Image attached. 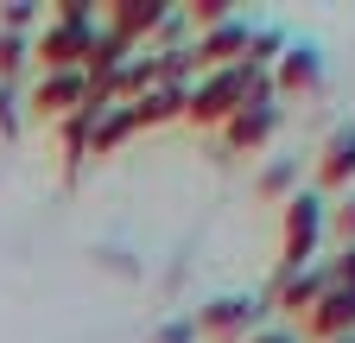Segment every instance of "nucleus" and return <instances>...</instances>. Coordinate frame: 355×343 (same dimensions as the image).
I'll return each instance as SVG.
<instances>
[{"instance_id": "nucleus-2", "label": "nucleus", "mask_w": 355, "mask_h": 343, "mask_svg": "<svg viewBox=\"0 0 355 343\" xmlns=\"http://www.w3.org/2000/svg\"><path fill=\"white\" fill-rule=\"evenodd\" d=\"M96 26H102V13L89 7V0H64L58 13H44L38 32H32L38 70H83L89 64V45H96Z\"/></svg>"}, {"instance_id": "nucleus-13", "label": "nucleus", "mask_w": 355, "mask_h": 343, "mask_svg": "<svg viewBox=\"0 0 355 343\" xmlns=\"http://www.w3.org/2000/svg\"><path fill=\"white\" fill-rule=\"evenodd\" d=\"M127 108H133L140 127H159V121H178V115H184V90H171V83H146L140 96H127Z\"/></svg>"}, {"instance_id": "nucleus-6", "label": "nucleus", "mask_w": 355, "mask_h": 343, "mask_svg": "<svg viewBox=\"0 0 355 343\" xmlns=\"http://www.w3.org/2000/svg\"><path fill=\"white\" fill-rule=\"evenodd\" d=\"M89 96V70H38V83H32V115H51V121H64V115H76Z\"/></svg>"}, {"instance_id": "nucleus-7", "label": "nucleus", "mask_w": 355, "mask_h": 343, "mask_svg": "<svg viewBox=\"0 0 355 343\" xmlns=\"http://www.w3.org/2000/svg\"><path fill=\"white\" fill-rule=\"evenodd\" d=\"M248 38H254V19H248V13H222L216 26L197 32L191 51H197L203 70H222V64H241V58H248Z\"/></svg>"}, {"instance_id": "nucleus-4", "label": "nucleus", "mask_w": 355, "mask_h": 343, "mask_svg": "<svg viewBox=\"0 0 355 343\" xmlns=\"http://www.w3.org/2000/svg\"><path fill=\"white\" fill-rule=\"evenodd\" d=\"M266 306L273 299L266 292H222V299H209V306L191 318L203 337H229V343H241V337H254L260 324H266Z\"/></svg>"}, {"instance_id": "nucleus-19", "label": "nucleus", "mask_w": 355, "mask_h": 343, "mask_svg": "<svg viewBox=\"0 0 355 343\" xmlns=\"http://www.w3.org/2000/svg\"><path fill=\"white\" fill-rule=\"evenodd\" d=\"M241 343H298V331H292V324H260V331L241 337Z\"/></svg>"}, {"instance_id": "nucleus-15", "label": "nucleus", "mask_w": 355, "mask_h": 343, "mask_svg": "<svg viewBox=\"0 0 355 343\" xmlns=\"http://www.w3.org/2000/svg\"><path fill=\"white\" fill-rule=\"evenodd\" d=\"M260 191L266 197H292L298 191V159H273V165L260 172Z\"/></svg>"}, {"instance_id": "nucleus-20", "label": "nucleus", "mask_w": 355, "mask_h": 343, "mask_svg": "<svg viewBox=\"0 0 355 343\" xmlns=\"http://www.w3.org/2000/svg\"><path fill=\"white\" fill-rule=\"evenodd\" d=\"M159 343H197V324H191V318H178V324L159 331Z\"/></svg>"}, {"instance_id": "nucleus-3", "label": "nucleus", "mask_w": 355, "mask_h": 343, "mask_svg": "<svg viewBox=\"0 0 355 343\" xmlns=\"http://www.w3.org/2000/svg\"><path fill=\"white\" fill-rule=\"evenodd\" d=\"M279 235H286V254H279V267H304V261H318V248L330 235V197L318 185H298L279 210Z\"/></svg>"}, {"instance_id": "nucleus-12", "label": "nucleus", "mask_w": 355, "mask_h": 343, "mask_svg": "<svg viewBox=\"0 0 355 343\" xmlns=\"http://www.w3.org/2000/svg\"><path fill=\"white\" fill-rule=\"evenodd\" d=\"M318 191H349V178H355V121H343L336 134L324 140V153H318Z\"/></svg>"}, {"instance_id": "nucleus-21", "label": "nucleus", "mask_w": 355, "mask_h": 343, "mask_svg": "<svg viewBox=\"0 0 355 343\" xmlns=\"http://www.w3.org/2000/svg\"><path fill=\"white\" fill-rule=\"evenodd\" d=\"M330 343H355V331H349V337H330Z\"/></svg>"}, {"instance_id": "nucleus-16", "label": "nucleus", "mask_w": 355, "mask_h": 343, "mask_svg": "<svg viewBox=\"0 0 355 343\" xmlns=\"http://www.w3.org/2000/svg\"><path fill=\"white\" fill-rule=\"evenodd\" d=\"M330 235H343V248L355 242V191H343V197L330 203Z\"/></svg>"}, {"instance_id": "nucleus-8", "label": "nucleus", "mask_w": 355, "mask_h": 343, "mask_svg": "<svg viewBox=\"0 0 355 343\" xmlns=\"http://www.w3.org/2000/svg\"><path fill=\"white\" fill-rule=\"evenodd\" d=\"M330 292V261H304V267H279V280H273V306L279 312H311L318 299Z\"/></svg>"}, {"instance_id": "nucleus-9", "label": "nucleus", "mask_w": 355, "mask_h": 343, "mask_svg": "<svg viewBox=\"0 0 355 343\" xmlns=\"http://www.w3.org/2000/svg\"><path fill=\"white\" fill-rule=\"evenodd\" d=\"M324 90V58L318 45H286L273 58V96H318Z\"/></svg>"}, {"instance_id": "nucleus-17", "label": "nucleus", "mask_w": 355, "mask_h": 343, "mask_svg": "<svg viewBox=\"0 0 355 343\" xmlns=\"http://www.w3.org/2000/svg\"><path fill=\"white\" fill-rule=\"evenodd\" d=\"M0 134H19V96H13V83H0Z\"/></svg>"}, {"instance_id": "nucleus-1", "label": "nucleus", "mask_w": 355, "mask_h": 343, "mask_svg": "<svg viewBox=\"0 0 355 343\" xmlns=\"http://www.w3.org/2000/svg\"><path fill=\"white\" fill-rule=\"evenodd\" d=\"M260 96H273V70L266 64H222V70H197V83L184 90V121L197 127H222L235 108L260 102Z\"/></svg>"}, {"instance_id": "nucleus-18", "label": "nucleus", "mask_w": 355, "mask_h": 343, "mask_svg": "<svg viewBox=\"0 0 355 343\" xmlns=\"http://www.w3.org/2000/svg\"><path fill=\"white\" fill-rule=\"evenodd\" d=\"M330 280H336V286H355V242L330 254Z\"/></svg>"}, {"instance_id": "nucleus-10", "label": "nucleus", "mask_w": 355, "mask_h": 343, "mask_svg": "<svg viewBox=\"0 0 355 343\" xmlns=\"http://www.w3.org/2000/svg\"><path fill=\"white\" fill-rule=\"evenodd\" d=\"M127 134H140V121L121 96H89V153H114Z\"/></svg>"}, {"instance_id": "nucleus-14", "label": "nucleus", "mask_w": 355, "mask_h": 343, "mask_svg": "<svg viewBox=\"0 0 355 343\" xmlns=\"http://www.w3.org/2000/svg\"><path fill=\"white\" fill-rule=\"evenodd\" d=\"M32 58V32H0V83H13Z\"/></svg>"}, {"instance_id": "nucleus-5", "label": "nucleus", "mask_w": 355, "mask_h": 343, "mask_svg": "<svg viewBox=\"0 0 355 343\" xmlns=\"http://www.w3.org/2000/svg\"><path fill=\"white\" fill-rule=\"evenodd\" d=\"M279 121H286V102L260 96V102H248V108H235L229 121H222V147H229V153H260L266 140L279 134Z\"/></svg>"}, {"instance_id": "nucleus-11", "label": "nucleus", "mask_w": 355, "mask_h": 343, "mask_svg": "<svg viewBox=\"0 0 355 343\" xmlns=\"http://www.w3.org/2000/svg\"><path fill=\"white\" fill-rule=\"evenodd\" d=\"M304 324L318 331V343H330V337H349V331H355V286H336V280H330V292H324L318 306L304 312Z\"/></svg>"}]
</instances>
